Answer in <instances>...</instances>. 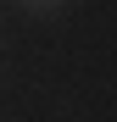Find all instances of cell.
Segmentation results:
<instances>
[{
	"instance_id": "6da1fadb",
	"label": "cell",
	"mask_w": 117,
	"mask_h": 122,
	"mask_svg": "<svg viewBox=\"0 0 117 122\" xmlns=\"http://www.w3.org/2000/svg\"><path fill=\"white\" fill-rule=\"evenodd\" d=\"M33 11H56V6H67V0H28Z\"/></svg>"
},
{
	"instance_id": "7a4b0ae2",
	"label": "cell",
	"mask_w": 117,
	"mask_h": 122,
	"mask_svg": "<svg viewBox=\"0 0 117 122\" xmlns=\"http://www.w3.org/2000/svg\"><path fill=\"white\" fill-rule=\"evenodd\" d=\"M22 6H28V0H22Z\"/></svg>"
}]
</instances>
